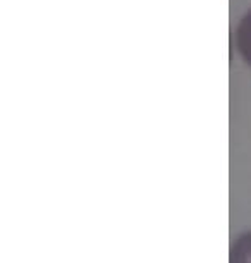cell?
<instances>
[{
	"label": "cell",
	"instance_id": "1",
	"mask_svg": "<svg viewBox=\"0 0 251 263\" xmlns=\"http://www.w3.org/2000/svg\"><path fill=\"white\" fill-rule=\"evenodd\" d=\"M236 48L246 66L251 67V9L241 17L236 28Z\"/></svg>",
	"mask_w": 251,
	"mask_h": 263
}]
</instances>
